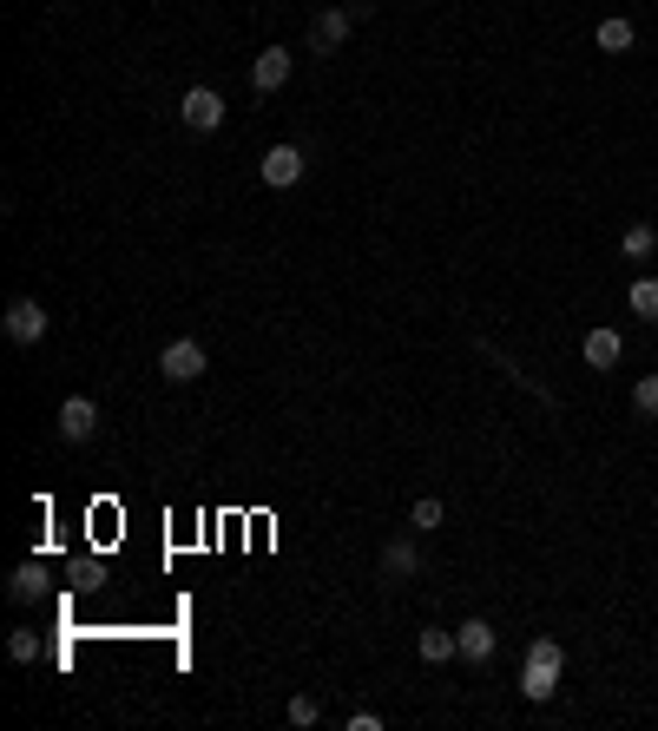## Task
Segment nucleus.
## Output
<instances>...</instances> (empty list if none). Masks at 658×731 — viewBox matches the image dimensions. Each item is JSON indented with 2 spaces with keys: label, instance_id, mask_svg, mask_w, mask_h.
Listing matches in <instances>:
<instances>
[{
  "label": "nucleus",
  "instance_id": "9d476101",
  "mask_svg": "<svg viewBox=\"0 0 658 731\" xmlns=\"http://www.w3.org/2000/svg\"><path fill=\"white\" fill-rule=\"evenodd\" d=\"M415 567H422V554H415V541H408V534L382 547V573H389V580H402V573H415Z\"/></svg>",
  "mask_w": 658,
  "mask_h": 731
},
{
  "label": "nucleus",
  "instance_id": "aec40b11",
  "mask_svg": "<svg viewBox=\"0 0 658 731\" xmlns=\"http://www.w3.org/2000/svg\"><path fill=\"white\" fill-rule=\"evenodd\" d=\"M290 725H316V699H290Z\"/></svg>",
  "mask_w": 658,
  "mask_h": 731
},
{
  "label": "nucleus",
  "instance_id": "dca6fc26",
  "mask_svg": "<svg viewBox=\"0 0 658 731\" xmlns=\"http://www.w3.org/2000/svg\"><path fill=\"white\" fill-rule=\"evenodd\" d=\"M632 317H658V277H639V284H632Z\"/></svg>",
  "mask_w": 658,
  "mask_h": 731
},
{
  "label": "nucleus",
  "instance_id": "1a4fd4ad",
  "mask_svg": "<svg viewBox=\"0 0 658 731\" xmlns=\"http://www.w3.org/2000/svg\"><path fill=\"white\" fill-rule=\"evenodd\" d=\"M455 646H461V659H474V666H481V659H494V626L487 620H468L455 633Z\"/></svg>",
  "mask_w": 658,
  "mask_h": 731
},
{
  "label": "nucleus",
  "instance_id": "6ab92c4d",
  "mask_svg": "<svg viewBox=\"0 0 658 731\" xmlns=\"http://www.w3.org/2000/svg\"><path fill=\"white\" fill-rule=\"evenodd\" d=\"M33 593H40V567H20L14 573V600H33Z\"/></svg>",
  "mask_w": 658,
  "mask_h": 731
},
{
  "label": "nucleus",
  "instance_id": "ddd939ff",
  "mask_svg": "<svg viewBox=\"0 0 658 731\" xmlns=\"http://www.w3.org/2000/svg\"><path fill=\"white\" fill-rule=\"evenodd\" d=\"M652 244H658V231H652V224H626L619 251H626V257H652Z\"/></svg>",
  "mask_w": 658,
  "mask_h": 731
},
{
  "label": "nucleus",
  "instance_id": "423d86ee",
  "mask_svg": "<svg viewBox=\"0 0 658 731\" xmlns=\"http://www.w3.org/2000/svg\"><path fill=\"white\" fill-rule=\"evenodd\" d=\"M60 435L66 442H93L99 435V402L93 396H66L60 402Z\"/></svg>",
  "mask_w": 658,
  "mask_h": 731
},
{
  "label": "nucleus",
  "instance_id": "a211bd4d",
  "mask_svg": "<svg viewBox=\"0 0 658 731\" xmlns=\"http://www.w3.org/2000/svg\"><path fill=\"white\" fill-rule=\"evenodd\" d=\"M632 409H639V415H658V376H645L639 389H632Z\"/></svg>",
  "mask_w": 658,
  "mask_h": 731
},
{
  "label": "nucleus",
  "instance_id": "f257e3e1",
  "mask_svg": "<svg viewBox=\"0 0 658 731\" xmlns=\"http://www.w3.org/2000/svg\"><path fill=\"white\" fill-rule=\"evenodd\" d=\"M362 14H369V7H323V14L310 20V33H303V53H316V60H323V53H336L349 33H356Z\"/></svg>",
  "mask_w": 658,
  "mask_h": 731
},
{
  "label": "nucleus",
  "instance_id": "4468645a",
  "mask_svg": "<svg viewBox=\"0 0 658 731\" xmlns=\"http://www.w3.org/2000/svg\"><path fill=\"white\" fill-rule=\"evenodd\" d=\"M599 47H606V53H626L632 47V20H599Z\"/></svg>",
  "mask_w": 658,
  "mask_h": 731
},
{
  "label": "nucleus",
  "instance_id": "2eb2a0df",
  "mask_svg": "<svg viewBox=\"0 0 658 731\" xmlns=\"http://www.w3.org/2000/svg\"><path fill=\"white\" fill-rule=\"evenodd\" d=\"M408 527H415V534H428V527H441V501H435V494H422V501L408 508Z\"/></svg>",
  "mask_w": 658,
  "mask_h": 731
},
{
  "label": "nucleus",
  "instance_id": "9b49d317",
  "mask_svg": "<svg viewBox=\"0 0 658 731\" xmlns=\"http://www.w3.org/2000/svg\"><path fill=\"white\" fill-rule=\"evenodd\" d=\"M586 363H593V369L619 363V330H593V336H586Z\"/></svg>",
  "mask_w": 658,
  "mask_h": 731
},
{
  "label": "nucleus",
  "instance_id": "20e7f679",
  "mask_svg": "<svg viewBox=\"0 0 658 731\" xmlns=\"http://www.w3.org/2000/svg\"><path fill=\"white\" fill-rule=\"evenodd\" d=\"M0 330L14 336V343H40V336H47V310H40L33 297H14V303H7V317H0Z\"/></svg>",
  "mask_w": 658,
  "mask_h": 731
},
{
  "label": "nucleus",
  "instance_id": "39448f33",
  "mask_svg": "<svg viewBox=\"0 0 658 731\" xmlns=\"http://www.w3.org/2000/svg\"><path fill=\"white\" fill-rule=\"evenodd\" d=\"M178 119H185L191 132H218V119H224V99L211 93V86H191V93L178 99Z\"/></svg>",
  "mask_w": 658,
  "mask_h": 731
},
{
  "label": "nucleus",
  "instance_id": "7ed1b4c3",
  "mask_svg": "<svg viewBox=\"0 0 658 731\" xmlns=\"http://www.w3.org/2000/svg\"><path fill=\"white\" fill-rule=\"evenodd\" d=\"M204 369H211V356H204L198 336H178V343H165V356H158V376L165 382H198Z\"/></svg>",
  "mask_w": 658,
  "mask_h": 731
},
{
  "label": "nucleus",
  "instance_id": "f8f14e48",
  "mask_svg": "<svg viewBox=\"0 0 658 731\" xmlns=\"http://www.w3.org/2000/svg\"><path fill=\"white\" fill-rule=\"evenodd\" d=\"M455 633H441V626H428V633H422V659H428V666H441V659H455Z\"/></svg>",
  "mask_w": 658,
  "mask_h": 731
},
{
  "label": "nucleus",
  "instance_id": "f03ea898",
  "mask_svg": "<svg viewBox=\"0 0 658 731\" xmlns=\"http://www.w3.org/2000/svg\"><path fill=\"white\" fill-rule=\"evenodd\" d=\"M560 666H566L560 646H553V639H533V646H527V672H520V692H527L533 705L553 699V685H560Z\"/></svg>",
  "mask_w": 658,
  "mask_h": 731
},
{
  "label": "nucleus",
  "instance_id": "6e6552de",
  "mask_svg": "<svg viewBox=\"0 0 658 731\" xmlns=\"http://www.w3.org/2000/svg\"><path fill=\"white\" fill-rule=\"evenodd\" d=\"M257 172H264V185H277V191L297 185V178H303V145H270Z\"/></svg>",
  "mask_w": 658,
  "mask_h": 731
},
{
  "label": "nucleus",
  "instance_id": "f3484780",
  "mask_svg": "<svg viewBox=\"0 0 658 731\" xmlns=\"http://www.w3.org/2000/svg\"><path fill=\"white\" fill-rule=\"evenodd\" d=\"M7 652H14L20 666H33V659H40V633H14V639H7Z\"/></svg>",
  "mask_w": 658,
  "mask_h": 731
},
{
  "label": "nucleus",
  "instance_id": "0eeeda50",
  "mask_svg": "<svg viewBox=\"0 0 658 731\" xmlns=\"http://www.w3.org/2000/svg\"><path fill=\"white\" fill-rule=\"evenodd\" d=\"M290 66H297V53H290V47H264L251 60V86H257V93H277V86L290 80Z\"/></svg>",
  "mask_w": 658,
  "mask_h": 731
}]
</instances>
